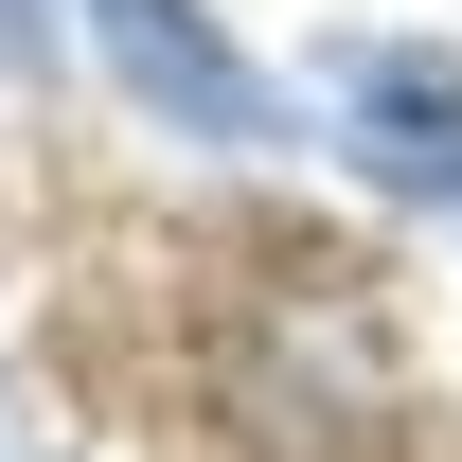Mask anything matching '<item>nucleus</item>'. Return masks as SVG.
<instances>
[{"mask_svg":"<svg viewBox=\"0 0 462 462\" xmlns=\"http://www.w3.org/2000/svg\"><path fill=\"white\" fill-rule=\"evenodd\" d=\"M89 36H107V71L178 125V143H267V125H285V107H267V71L231 54L196 0H89Z\"/></svg>","mask_w":462,"mask_h":462,"instance_id":"f257e3e1","label":"nucleus"},{"mask_svg":"<svg viewBox=\"0 0 462 462\" xmlns=\"http://www.w3.org/2000/svg\"><path fill=\"white\" fill-rule=\"evenodd\" d=\"M338 125H356V178H374V196L462 214V71L445 54H356L338 71Z\"/></svg>","mask_w":462,"mask_h":462,"instance_id":"f03ea898","label":"nucleus"}]
</instances>
